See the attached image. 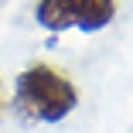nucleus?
Returning a JSON list of instances; mask_svg holds the SVG:
<instances>
[{
  "instance_id": "nucleus-1",
  "label": "nucleus",
  "mask_w": 133,
  "mask_h": 133,
  "mask_svg": "<svg viewBox=\"0 0 133 133\" xmlns=\"http://www.w3.org/2000/svg\"><path fill=\"white\" fill-rule=\"evenodd\" d=\"M14 106L28 123H62L78 106V89L51 65H31L14 82Z\"/></svg>"
},
{
  "instance_id": "nucleus-2",
  "label": "nucleus",
  "mask_w": 133,
  "mask_h": 133,
  "mask_svg": "<svg viewBox=\"0 0 133 133\" xmlns=\"http://www.w3.org/2000/svg\"><path fill=\"white\" fill-rule=\"evenodd\" d=\"M116 17V0H38L34 21L44 31H102Z\"/></svg>"
}]
</instances>
